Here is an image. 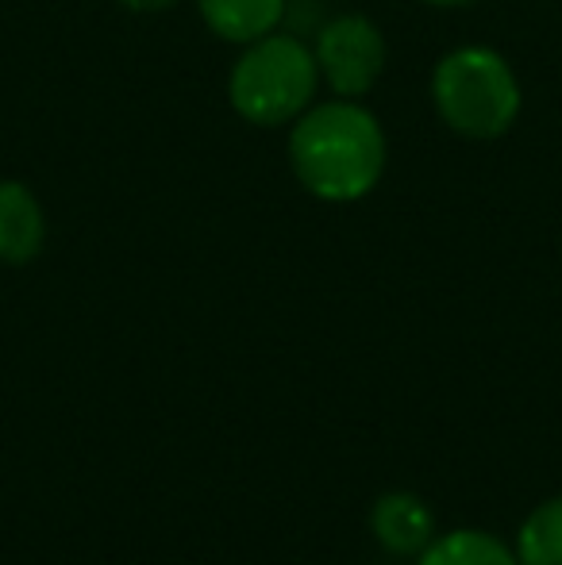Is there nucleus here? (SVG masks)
<instances>
[{"label":"nucleus","mask_w":562,"mask_h":565,"mask_svg":"<svg viewBox=\"0 0 562 565\" xmlns=\"http://www.w3.org/2000/svg\"><path fill=\"white\" fill-rule=\"evenodd\" d=\"M390 162L382 119L367 105L331 97L289 124V170L308 196L354 204L378 189Z\"/></svg>","instance_id":"f257e3e1"},{"label":"nucleus","mask_w":562,"mask_h":565,"mask_svg":"<svg viewBox=\"0 0 562 565\" xmlns=\"http://www.w3.org/2000/svg\"><path fill=\"white\" fill-rule=\"evenodd\" d=\"M435 116L470 142H494L512 131L524 108L520 77L494 46H458L432 70Z\"/></svg>","instance_id":"f03ea898"},{"label":"nucleus","mask_w":562,"mask_h":565,"mask_svg":"<svg viewBox=\"0 0 562 565\" xmlns=\"http://www.w3.org/2000/svg\"><path fill=\"white\" fill-rule=\"evenodd\" d=\"M512 551L520 565H562V492L540 500L524 515Z\"/></svg>","instance_id":"1a4fd4ad"},{"label":"nucleus","mask_w":562,"mask_h":565,"mask_svg":"<svg viewBox=\"0 0 562 565\" xmlns=\"http://www.w3.org/2000/svg\"><path fill=\"white\" fill-rule=\"evenodd\" d=\"M320 66L308 43L297 35H271L243 46L227 74V100L251 127H289L316 105Z\"/></svg>","instance_id":"7ed1b4c3"},{"label":"nucleus","mask_w":562,"mask_h":565,"mask_svg":"<svg viewBox=\"0 0 562 565\" xmlns=\"http://www.w3.org/2000/svg\"><path fill=\"white\" fill-rule=\"evenodd\" d=\"M197 12L216 39L247 46L282 28L285 0H197Z\"/></svg>","instance_id":"0eeeda50"},{"label":"nucleus","mask_w":562,"mask_h":565,"mask_svg":"<svg viewBox=\"0 0 562 565\" xmlns=\"http://www.w3.org/2000/svg\"><path fill=\"white\" fill-rule=\"evenodd\" d=\"M120 8H128V12L136 15H158V12H170V8H178L181 0H116Z\"/></svg>","instance_id":"9d476101"},{"label":"nucleus","mask_w":562,"mask_h":565,"mask_svg":"<svg viewBox=\"0 0 562 565\" xmlns=\"http://www.w3.org/2000/svg\"><path fill=\"white\" fill-rule=\"evenodd\" d=\"M316 66H320V82L328 85L336 97L362 100L385 74L390 62V46L385 35L370 15L343 12L328 20L316 35Z\"/></svg>","instance_id":"20e7f679"},{"label":"nucleus","mask_w":562,"mask_h":565,"mask_svg":"<svg viewBox=\"0 0 562 565\" xmlns=\"http://www.w3.org/2000/svg\"><path fill=\"white\" fill-rule=\"evenodd\" d=\"M370 535L393 558H409L416 562L427 551L435 535H439V523H435V512L424 497L409 489H393L382 492V497L370 504Z\"/></svg>","instance_id":"39448f33"},{"label":"nucleus","mask_w":562,"mask_h":565,"mask_svg":"<svg viewBox=\"0 0 562 565\" xmlns=\"http://www.w3.org/2000/svg\"><path fill=\"white\" fill-rule=\"evenodd\" d=\"M413 565H520L517 551L486 527L439 531Z\"/></svg>","instance_id":"6e6552de"},{"label":"nucleus","mask_w":562,"mask_h":565,"mask_svg":"<svg viewBox=\"0 0 562 565\" xmlns=\"http://www.w3.org/2000/svg\"><path fill=\"white\" fill-rule=\"evenodd\" d=\"M46 246V212L31 185L0 181V266H28Z\"/></svg>","instance_id":"423d86ee"},{"label":"nucleus","mask_w":562,"mask_h":565,"mask_svg":"<svg viewBox=\"0 0 562 565\" xmlns=\"http://www.w3.org/2000/svg\"><path fill=\"white\" fill-rule=\"evenodd\" d=\"M424 4H432V8H470V4H478V0H424Z\"/></svg>","instance_id":"9b49d317"}]
</instances>
